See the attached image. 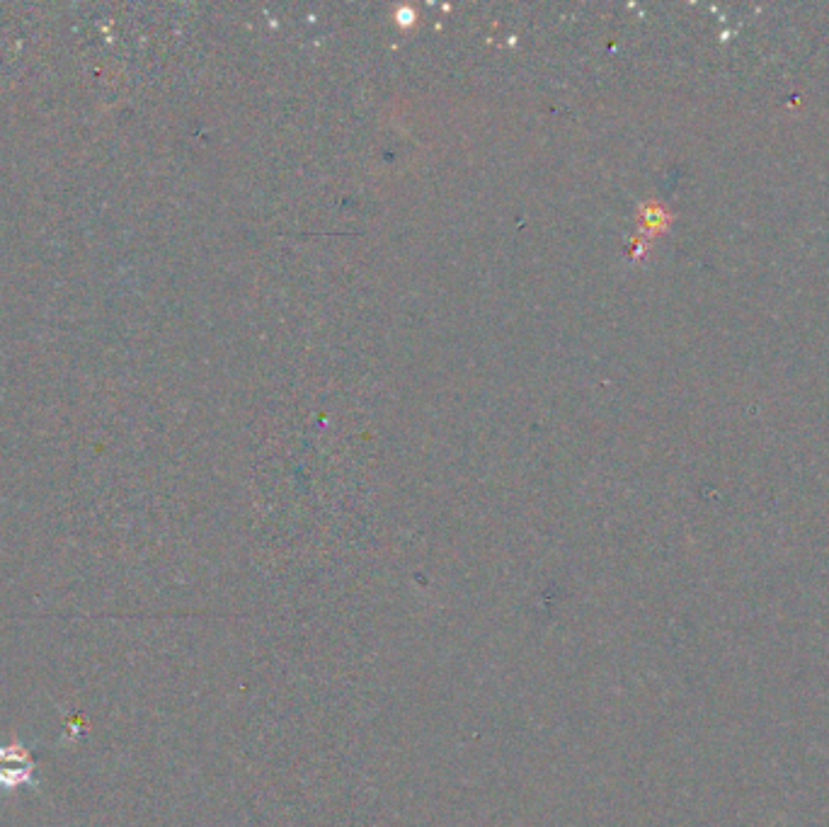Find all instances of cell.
Instances as JSON below:
<instances>
[{"instance_id": "cell-1", "label": "cell", "mask_w": 829, "mask_h": 827, "mask_svg": "<svg viewBox=\"0 0 829 827\" xmlns=\"http://www.w3.org/2000/svg\"><path fill=\"white\" fill-rule=\"evenodd\" d=\"M20 786L39 791L37 764H3L0 762V794H15Z\"/></svg>"}, {"instance_id": "cell-2", "label": "cell", "mask_w": 829, "mask_h": 827, "mask_svg": "<svg viewBox=\"0 0 829 827\" xmlns=\"http://www.w3.org/2000/svg\"><path fill=\"white\" fill-rule=\"evenodd\" d=\"M0 762L3 764H37L34 762L32 747L17 735V730L10 733V743L0 745Z\"/></svg>"}]
</instances>
